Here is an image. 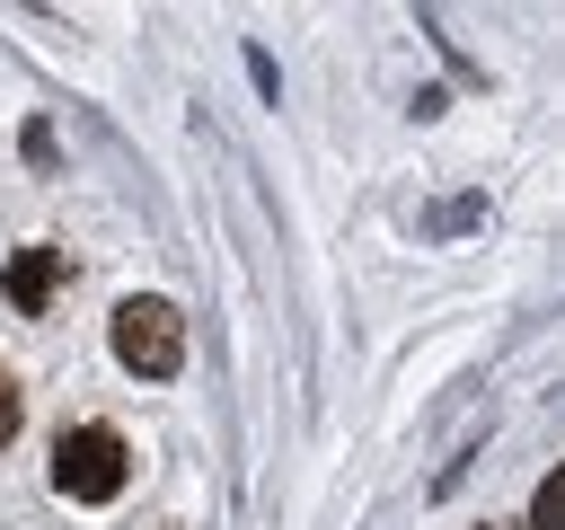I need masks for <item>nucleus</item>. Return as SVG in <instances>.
Here are the masks:
<instances>
[{
  "label": "nucleus",
  "mask_w": 565,
  "mask_h": 530,
  "mask_svg": "<svg viewBox=\"0 0 565 530\" xmlns=\"http://www.w3.org/2000/svg\"><path fill=\"white\" fill-rule=\"evenodd\" d=\"M124 477H132V442H124L115 424H79V433L53 442V486H62L71 504H115Z\"/></svg>",
  "instance_id": "f257e3e1"
},
{
  "label": "nucleus",
  "mask_w": 565,
  "mask_h": 530,
  "mask_svg": "<svg viewBox=\"0 0 565 530\" xmlns=\"http://www.w3.org/2000/svg\"><path fill=\"white\" fill-rule=\"evenodd\" d=\"M115 362L141 371V380H168L185 362V318L168 300H124L115 309Z\"/></svg>",
  "instance_id": "f03ea898"
},
{
  "label": "nucleus",
  "mask_w": 565,
  "mask_h": 530,
  "mask_svg": "<svg viewBox=\"0 0 565 530\" xmlns=\"http://www.w3.org/2000/svg\"><path fill=\"white\" fill-rule=\"evenodd\" d=\"M0 283H9V300H18V309H44V300L62 292V247H18Z\"/></svg>",
  "instance_id": "7ed1b4c3"
},
{
  "label": "nucleus",
  "mask_w": 565,
  "mask_h": 530,
  "mask_svg": "<svg viewBox=\"0 0 565 530\" xmlns=\"http://www.w3.org/2000/svg\"><path fill=\"white\" fill-rule=\"evenodd\" d=\"M530 530H565V468L539 477V495H530Z\"/></svg>",
  "instance_id": "20e7f679"
},
{
  "label": "nucleus",
  "mask_w": 565,
  "mask_h": 530,
  "mask_svg": "<svg viewBox=\"0 0 565 530\" xmlns=\"http://www.w3.org/2000/svg\"><path fill=\"white\" fill-rule=\"evenodd\" d=\"M9 433H18V380L0 371V442H9Z\"/></svg>",
  "instance_id": "39448f33"
}]
</instances>
